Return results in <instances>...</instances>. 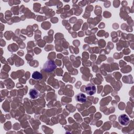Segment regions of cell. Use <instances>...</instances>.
Wrapping results in <instances>:
<instances>
[{"label":"cell","mask_w":134,"mask_h":134,"mask_svg":"<svg viewBox=\"0 0 134 134\" xmlns=\"http://www.w3.org/2000/svg\"><path fill=\"white\" fill-rule=\"evenodd\" d=\"M57 68L54 62L52 60H48L43 65V70L47 72H52Z\"/></svg>","instance_id":"1"},{"label":"cell","mask_w":134,"mask_h":134,"mask_svg":"<svg viewBox=\"0 0 134 134\" xmlns=\"http://www.w3.org/2000/svg\"><path fill=\"white\" fill-rule=\"evenodd\" d=\"M85 91L87 95H93L96 93V87L94 84L92 83H89L86 85Z\"/></svg>","instance_id":"2"},{"label":"cell","mask_w":134,"mask_h":134,"mask_svg":"<svg viewBox=\"0 0 134 134\" xmlns=\"http://www.w3.org/2000/svg\"><path fill=\"white\" fill-rule=\"evenodd\" d=\"M118 121L119 124L122 126H127L130 122L128 116L126 114H121L118 117Z\"/></svg>","instance_id":"3"},{"label":"cell","mask_w":134,"mask_h":134,"mask_svg":"<svg viewBox=\"0 0 134 134\" xmlns=\"http://www.w3.org/2000/svg\"><path fill=\"white\" fill-rule=\"evenodd\" d=\"M75 99L80 103H85L86 101V96L83 93H80L75 95Z\"/></svg>","instance_id":"4"},{"label":"cell","mask_w":134,"mask_h":134,"mask_svg":"<svg viewBox=\"0 0 134 134\" xmlns=\"http://www.w3.org/2000/svg\"><path fill=\"white\" fill-rule=\"evenodd\" d=\"M29 95L31 98L35 99V98H37L39 96V92L37 89L34 88H31L29 92Z\"/></svg>","instance_id":"5"},{"label":"cell","mask_w":134,"mask_h":134,"mask_svg":"<svg viewBox=\"0 0 134 134\" xmlns=\"http://www.w3.org/2000/svg\"><path fill=\"white\" fill-rule=\"evenodd\" d=\"M32 77L36 80H40L42 79V74L38 71H35L32 74Z\"/></svg>","instance_id":"6"}]
</instances>
